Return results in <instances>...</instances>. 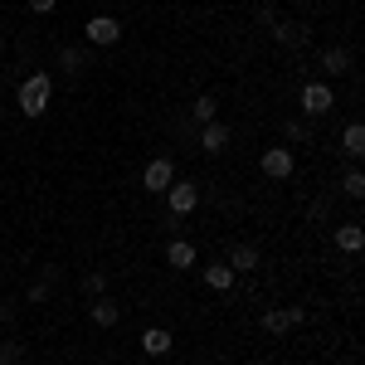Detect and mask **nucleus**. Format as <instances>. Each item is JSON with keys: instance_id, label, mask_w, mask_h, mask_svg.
Segmentation results:
<instances>
[{"instance_id": "nucleus-1", "label": "nucleus", "mask_w": 365, "mask_h": 365, "mask_svg": "<svg viewBox=\"0 0 365 365\" xmlns=\"http://www.w3.org/2000/svg\"><path fill=\"white\" fill-rule=\"evenodd\" d=\"M15 98H20V113L25 117H44L49 113V98H54V78L49 73H29Z\"/></svg>"}, {"instance_id": "nucleus-2", "label": "nucleus", "mask_w": 365, "mask_h": 365, "mask_svg": "<svg viewBox=\"0 0 365 365\" xmlns=\"http://www.w3.org/2000/svg\"><path fill=\"white\" fill-rule=\"evenodd\" d=\"M297 108L307 117H327L336 108V93H331V83H317V78H312V83L297 88Z\"/></svg>"}, {"instance_id": "nucleus-3", "label": "nucleus", "mask_w": 365, "mask_h": 365, "mask_svg": "<svg viewBox=\"0 0 365 365\" xmlns=\"http://www.w3.org/2000/svg\"><path fill=\"white\" fill-rule=\"evenodd\" d=\"M166 205H170V215H175V220H185V215L200 205V185H195V180H170Z\"/></svg>"}, {"instance_id": "nucleus-4", "label": "nucleus", "mask_w": 365, "mask_h": 365, "mask_svg": "<svg viewBox=\"0 0 365 365\" xmlns=\"http://www.w3.org/2000/svg\"><path fill=\"white\" fill-rule=\"evenodd\" d=\"M292 166H297V161H292V146H268V151L258 156V170H263L268 180H287Z\"/></svg>"}, {"instance_id": "nucleus-5", "label": "nucleus", "mask_w": 365, "mask_h": 365, "mask_svg": "<svg viewBox=\"0 0 365 365\" xmlns=\"http://www.w3.org/2000/svg\"><path fill=\"white\" fill-rule=\"evenodd\" d=\"M83 39L93 44V49H108V44H117V39H122V25H117L113 15H93V20L83 25Z\"/></svg>"}, {"instance_id": "nucleus-6", "label": "nucleus", "mask_w": 365, "mask_h": 365, "mask_svg": "<svg viewBox=\"0 0 365 365\" xmlns=\"http://www.w3.org/2000/svg\"><path fill=\"white\" fill-rule=\"evenodd\" d=\"M170 180H175V166H170L166 156H156V161H146V170H141V190H151V195H166Z\"/></svg>"}, {"instance_id": "nucleus-7", "label": "nucleus", "mask_w": 365, "mask_h": 365, "mask_svg": "<svg viewBox=\"0 0 365 365\" xmlns=\"http://www.w3.org/2000/svg\"><path fill=\"white\" fill-rule=\"evenodd\" d=\"M302 322H307L302 307H282V312H268V317H263V331H268V336H287V331L302 327Z\"/></svg>"}, {"instance_id": "nucleus-8", "label": "nucleus", "mask_w": 365, "mask_h": 365, "mask_svg": "<svg viewBox=\"0 0 365 365\" xmlns=\"http://www.w3.org/2000/svg\"><path fill=\"white\" fill-rule=\"evenodd\" d=\"M170 346H175V336L166 327H146L141 331V356H170Z\"/></svg>"}, {"instance_id": "nucleus-9", "label": "nucleus", "mask_w": 365, "mask_h": 365, "mask_svg": "<svg viewBox=\"0 0 365 365\" xmlns=\"http://www.w3.org/2000/svg\"><path fill=\"white\" fill-rule=\"evenodd\" d=\"M273 34H278L282 49H302V44L312 39V29H307V25H297V20H278V25H273Z\"/></svg>"}, {"instance_id": "nucleus-10", "label": "nucleus", "mask_w": 365, "mask_h": 365, "mask_svg": "<svg viewBox=\"0 0 365 365\" xmlns=\"http://www.w3.org/2000/svg\"><path fill=\"white\" fill-rule=\"evenodd\" d=\"M225 263L234 268V273H258V263H263V258H258V249H253V244H234Z\"/></svg>"}, {"instance_id": "nucleus-11", "label": "nucleus", "mask_w": 365, "mask_h": 365, "mask_svg": "<svg viewBox=\"0 0 365 365\" xmlns=\"http://www.w3.org/2000/svg\"><path fill=\"white\" fill-rule=\"evenodd\" d=\"M200 146H205L210 156H220V151L229 146V127L225 122H205V127H200Z\"/></svg>"}, {"instance_id": "nucleus-12", "label": "nucleus", "mask_w": 365, "mask_h": 365, "mask_svg": "<svg viewBox=\"0 0 365 365\" xmlns=\"http://www.w3.org/2000/svg\"><path fill=\"white\" fill-rule=\"evenodd\" d=\"M166 263H170V268H180V273L195 268V244H190V239H170V244H166Z\"/></svg>"}, {"instance_id": "nucleus-13", "label": "nucleus", "mask_w": 365, "mask_h": 365, "mask_svg": "<svg viewBox=\"0 0 365 365\" xmlns=\"http://www.w3.org/2000/svg\"><path fill=\"white\" fill-rule=\"evenodd\" d=\"M88 317H93V327H117V322H122V307H117L113 297L103 292V297H98V302L88 307Z\"/></svg>"}, {"instance_id": "nucleus-14", "label": "nucleus", "mask_w": 365, "mask_h": 365, "mask_svg": "<svg viewBox=\"0 0 365 365\" xmlns=\"http://www.w3.org/2000/svg\"><path fill=\"white\" fill-rule=\"evenodd\" d=\"M341 151H346L351 161H361V156H365V127H361V122H346V132H341Z\"/></svg>"}, {"instance_id": "nucleus-15", "label": "nucleus", "mask_w": 365, "mask_h": 365, "mask_svg": "<svg viewBox=\"0 0 365 365\" xmlns=\"http://www.w3.org/2000/svg\"><path fill=\"white\" fill-rule=\"evenodd\" d=\"M205 287L229 292V287H234V268H229V263H205Z\"/></svg>"}, {"instance_id": "nucleus-16", "label": "nucleus", "mask_w": 365, "mask_h": 365, "mask_svg": "<svg viewBox=\"0 0 365 365\" xmlns=\"http://www.w3.org/2000/svg\"><path fill=\"white\" fill-rule=\"evenodd\" d=\"M361 244H365L361 225H336V249L341 253H361Z\"/></svg>"}, {"instance_id": "nucleus-17", "label": "nucleus", "mask_w": 365, "mask_h": 365, "mask_svg": "<svg viewBox=\"0 0 365 365\" xmlns=\"http://www.w3.org/2000/svg\"><path fill=\"white\" fill-rule=\"evenodd\" d=\"M190 117H195L200 127H205V122H220V103H215V93H200L195 108H190Z\"/></svg>"}, {"instance_id": "nucleus-18", "label": "nucleus", "mask_w": 365, "mask_h": 365, "mask_svg": "<svg viewBox=\"0 0 365 365\" xmlns=\"http://www.w3.org/2000/svg\"><path fill=\"white\" fill-rule=\"evenodd\" d=\"M322 68L327 73H351V49H322Z\"/></svg>"}, {"instance_id": "nucleus-19", "label": "nucleus", "mask_w": 365, "mask_h": 365, "mask_svg": "<svg viewBox=\"0 0 365 365\" xmlns=\"http://www.w3.org/2000/svg\"><path fill=\"white\" fill-rule=\"evenodd\" d=\"M83 63H88V49H78V44H68V49L58 54V68H63V73H83Z\"/></svg>"}, {"instance_id": "nucleus-20", "label": "nucleus", "mask_w": 365, "mask_h": 365, "mask_svg": "<svg viewBox=\"0 0 365 365\" xmlns=\"http://www.w3.org/2000/svg\"><path fill=\"white\" fill-rule=\"evenodd\" d=\"M341 190H346L351 200H361V195H365V175H361V170H346V180H341Z\"/></svg>"}, {"instance_id": "nucleus-21", "label": "nucleus", "mask_w": 365, "mask_h": 365, "mask_svg": "<svg viewBox=\"0 0 365 365\" xmlns=\"http://www.w3.org/2000/svg\"><path fill=\"white\" fill-rule=\"evenodd\" d=\"M83 292H93V297H98V292H108V273H88V278H83Z\"/></svg>"}, {"instance_id": "nucleus-22", "label": "nucleus", "mask_w": 365, "mask_h": 365, "mask_svg": "<svg viewBox=\"0 0 365 365\" xmlns=\"http://www.w3.org/2000/svg\"><path fill=\"white\" fill-rule=\"evenodd\" d=\"M287 137L292 141H312V127L307 122H287Z\"/></svg>"}, {"instance_id": "nucleus-23", "label": "nucleus", "mask_w": 365, "mask_h": 365, "mask_svg": "<svg viewBox=\"0 0 365 365\" xmlns=\"http://www.w3.org/2000/svg\"><path fill=\"white\" fill-rule=\"evenodd\" d=\"M25 297H29V302H44V297H49V282L39 278V282H34V287H29V292H25Z\"/></svg>"}, {"instance_id": "nucleus-24", "label": "nucleus", "mask_w": 365, "mask_h": 365, "mask_svg": "<svg viewBox=\"0 0 365 365\" xmlns=\"http://www.w3.org/2000/svg\"><path fill=\"white\" fill-rule=\"evenodd\" d=\"M0 365H20V346H0Z\"/></svg>"}, {"instance_id": "nucleus-25", "label": "nucleus", "mask_w": 365, "mask_h": 365, "mask_svg": "<svg viewBox=\"0 0 365 365\" xmlns=\"http://www.w3.org/2000/svg\"><path fill=\"white\" fill-rule=\"evenodd\" d=\"M54 5H58V0H29V10H34V15H49Z\"/></svg>"}, {"instance_id": "nucleus-26", "label": "nucleus", "mask_w": 365, "mask_h": 365, "mask_svg": "<svg viewBox=\"0 0 365 365\" xmlns=\"http://www.w3.org/2000/svg\"><path fill=\"white\" fill-rule=\"evenodd\" d=\"M0 44H5V29H0Z\"/></svg>"}]
</instances>
